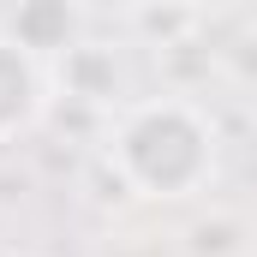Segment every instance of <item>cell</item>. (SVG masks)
<instances>
[{
	"mask_svg": "<svg viewBox=\"0 0 257 257\" xmlns=\"http://www.w3.org/2000/svg\"><path fill=\"white\" fill-rule=\"evenodd\" d=\"M209 126L180 102H156L120 132V168L156 197H186L209 168Z\"/></svg>",
	"mask_w": 257,
	"mask_h": 257,
	"instance_id": "cell-1",
	"label": "cell"
},
{
	"mask_svg": "<svg viewBox=\"0 0 257 257\" xmlns=\"http://www.w3.org/2000/svg\"><path fill=\"white\" fill-rule=\"evenodd\" d=\"M30 114H36V72L12 42H0V132L24 126Z\"/></svg>",
	"mask_w": 257,
	"mask_h": 257,
	"instance_id": "cell-2",
	"label": "cell"
}]
</instances>
